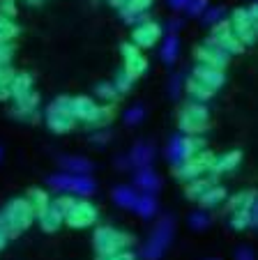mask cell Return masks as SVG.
Instances as JSON below:
<instances>
[{"mask_svg":"<svg viewBox=\"0 0 258 260\" xmlns=\"http://www.w3.org/2000/svg\"><path fill=\"white\" fill-rule=\"evenodd\" d=\"M7 242H10V231H7L5 221H3V216H0V251L7 246Z\"/></svg>","mask_w":258,"mask_h":260,"instance_id":"obj_45","label":"cell"},{"mask_svg":"<svg viewBox=\"0 0 258 260\" xmlns=\"http://www.w3.org/2000/svg\"><path fill=\"white\" fill-rule=\"evenodd\" d=\"M187 221H189V228H191V231H205V228L210 226V216H208V212H203V210L191 212Z\"/></svg>","mask_w":258,"mask_h":260,"instance_id":"obj_32","label":"cell"},{"mask_svg":"<svg viewBox=\"0 0 258 260\" xmlns=\"http://www.w3.org/2000/svg\"><path fill=\"white\" fill-rule=\"evenodd\" d=\"M0 14L7 16V19L16 16V5H14V0H0Z\"/></svg>","mask_w":258,"mask_h":260,"instance_id":"obj_42","label":"cell"},{"mask_svg":"<svg viewBox=\"0 0 258 260\" xmlns=\"http://www.w3.org/2000/svg\"><path fill=\"white\" fill-rule=\"evenodd\" d=\"M16 35H19V25L12 19L0 14V42H12Z\"/></svg>","mask_w":258,"mask_h":260,"instance_id":"obj_27","label":"cell"},{"mask_svg":"<svg viewBox=\"0 0 258 260\" xmlns=\"http://www.w3.org/2000/svg\"><path fill=\"white\" fill-rule=\"evenodd\" d=\"M125 62H127L125 72H129V74H132V76H134V79H136V76H141V74L148 69V60L143 58L141 53H138V55H134V58H127Z\"/></svg>","mask_w":258,"mask_h":260,"instance_id":"obj_29","label":"cell"},{"mask_svg":"<svg viewBox=\"0 0 258 260\" xmlns=\"http://www.w3.org/2000/svg\"><path fill=\"white\" fill-rule=\"evenodd\" d=\"M93 242H95V251L99 253V258H104V255H113V253H118V251H125L127 246L132 244V237L116 231V228L102 226L95 231Z\"/></svg>","mask_w":258,"mask_h":260,"instance_id":"obj_5","label":"cell"},{"mask_svg":"<svg viewBox=\"0 0 258 260\" xmlns=\"http://www.w3.org/2000/svg\"><path fill=\"white\" fill-rule=\"evenodd\" d=\"M180 28H182V19H170L168 21V35H178Z\"/></svg>","mask_w":258,"mask_h":260,"instance_id":"obj_48","label":"cell"},{"mask_svg":"<svg viewBox=\"0 0 258 260\" xmlns=\"http://www.w3.org/2000/svg\"><path fill=\"white\" fill-rule=\"evenodd\" d=\"M99 260H136V255L132 253V251H118V253H113V255H104V258H99Z\"/></svg>","mask_w":258,"mask_h":260,"instance_id":"obj_44","label":"cell"},{"mask_svg":"<svg viewBox=\"0 0 258 260\" xmlns=\"http://www.w3.org/2000/svg\"><path fill=\"white\" fill-rule=\"evenodd\" d=\"M240 161H242V152H240V150H233V152H226L224 157L217 159L210 171H212L214 175H219V173H228V171H233V168H238Z\"/></svg>","mask_w":258,"mask_h":260,"instance_id":"obj_21","label":"cell"},{"mask_svg":"<svg viewBox=\"0 0 258 260\" xmlns=\"http://www.w3.org/2000/svg\"><path fill=\"white\" fill-rule=\"evenodd\" d=\"M55 203V207H58L60 212H63V216H67L69 212L74 210V205H76V198H72V196H63V198H58V201H53Z\"/></svg>","mask_w":258,"mask_h":260,"instance_id":"obj_40","label":"cell"},{"mask_svg":"<svg viewBox=\"0 0 258 260\" xmlns=\"http://www.w3.org/2000/svg\"><path fill=\"white\" fill-rule=\"evenodd\" d=\"M196 58H198V62L210 64V67L221 69V72H224V67L228 64L231 55L226 53L224 49H219V46L214 44L212 40H208L203 46H198V49H196Z\"/></svg>","mask_w":258,"mask_h":260,"instance_id":"obj_9","label":"cell"},{"mask_svg":"<svg viewBox=\"0 0 258 260\" xmlns=\"http://www.w3.org/2000/svg\"><path fill=\"white\" fill-rule=\"evenodd\" d=\"M0 161H3V147H0Z\"/></svg>","mask_w":258,"mask_h":260,"instance_id":"obj_53","label":"cell"},{"mask_svg":"<svg viewBox=\"0 0 258 260\" xmlns=\"http://www.w3.org/2000/svg\"><path fill=\"white\" fill-rule=\"evenodd\" d=\"M210 124V111L203 104L189 102L180 113V129L187 132V136H196Z\"/></svg>","mask_w":258,"mask_h":260,"instance_id":"obj_7","label":"cell"},{"mask_svg":"<svg viewBox=\"0 0 258 260\" xmlns=\"http://www.w3.org/2000/svg\"><path fill=\"white\" fill-rule=\"evenodd\" d=\"M256 198H253V193L251 191H244V193H240V196H233L228 201V210L231 212H238V210H244V207L249 205V203H253Z\"/></svg>","mask_w":258,"mask_h":260,"instance_id":"obj_35","label":"cell"},{"mask_svg":"<svg viewBox=\"0 0 258 260\" xmlns=\"http://www.w3.org/2000/svg\"><path fill=\"white\" fill-rule=\"evenodd\" d=\"M134 76L129 72H125V69H122V72H118L116 74V81H113V88H116V92L120 94V92H127V90H132V85H134Z\"/></svg>","mask_w":258,"mask_h":260,"instance_id":"obj_30","label":"cell"},{"mask_svg":"<svg viewBox=\"0 0 258 260\" xmlns=\"http://www.w3.org/2000/svg\"><path fill=\"white\" fill-rule=\"evenodd\" d=\"M157 210H159V205H157V198L152 196V193L138 196L136 205H134V212H136L141 219H152V216L157 214Z\"/></svg>","mask_w":258,"mask_h":260,"instance_id":"obj_22","label":"cell"},{"mask_svg":"<svg viewBox=\"0 0 258 260\" xmlns=\"http://www.w3.org/2000/svg\"><path fill=\"white\" fill-rule=\"evenodd\" d=\"M173 235H176V219H173L170 214H166L164 219L155 226V231H152L148 244L143 246L141 255L146 260H159L161 255H164V251L170 246V242H173Z\"/></svg>","mask_w":258,"mask_h":260,"instance_id":"obj_2","label":"cell"},{"mask_svg":"<svg viewBox=\"0 0 258 260\" xmlns=\"http://www.w3.org/2000/svg\"><path fill=\"white\" fill-rule=\"evenodd\" d=\"M49 184L58 191H65L69 196H93L97 191L95 180H90L88 175H72V173H55L49 177Z\"/></svg>","mask_w":258,"mask_h":260,"instance_id":"obj_3","label":"cell"},{"mask_svg":"<svg viewBox=\"0 0 258 260\" xmlns=\"http://www.w3.org/2000/svg\"><path fill=\"white\" fill-rule=\"evenodd\" d=\"M134 184H136L143 193H152V196L161 189V180H159V175L152 171V166L138 168L136 175H134Z\"/></svg>","mask_w":258,"mask_h":260,"instance_id":"obj_15","label":"cell"},{"mask_svg":"<svg viewBox=\"0 0 258 260\" xmlns=\"http://www.w3.org/2000/svg\"><path fill=\"white\" fill-rule=\"evenodd\" d=\"M205 10H208V0H189V5L185 7L189 16H200Z\"/></svg>","mask_w":258,"mask_h":260,"instance_id":"obj_39","label":"cell"},{"mask_svg":"<svg viewBox=\"0 0 258 260\" xmlns=\"http://www.w3.org/2000/svg\"><path fill=\"white\" fill-rule=\"evenodd\" d=\"M143 118H146V108H143L141 104H136V106H132V108H127L125 111V124H129V127L141 124Z\"/></svg>","mask_w":258,"mask_h":260,"instance_id":"obj_31","label":"cell"},{"mask_svg":"<svg viewBox=\"0 0 258 260\" xmlns=\"http://www.w3.org/2000/svg\"><path fill=\"white\" fill-rule=\"evenodd\" d=\"M157 157V150L152 143H136V145L132 147V152H129V164L136 168H146V166H152V161H155Z\"/></svg>","mask_w":258,"mask_h":260,"instance_id":"obj_14","label":"cell"},{"mask_svg":"<svg viewBox=\"0 0 258 260\" xmlns=\"http://www.w3.org/2000/svg\"><path fill=\"white\" fill-rule=\"evenodd\" d=\"M191 79H196L200 85H205V88H210L214 92V90H219L221 85L226 83V74L221 72V69H214V67H210V64L198 62L194 67V76H191Z\"/></svg>","mask_w":258,"mask_h":260,"instance_id":"obj_12","label":"cell"},{"mask_svg":"<svg viewBox=\"0 0 258 260\" xmlns=\"http://www.w3.org/2000/svg\"><path fill=\"white\" fill-rule=\"evenodd\" d=\"M178 51H180V40H178V35H166L164 46H161V60H164L166 64H173L178 58Z\"/></svg>","mask_w":258,"mask_h":260,"instance_id":"obj_25","label":"cell"},{"mask_svg":"<svg viewBox=\"0 0 258 260\" xmlns=\"http://www.w3.org/2000/svg\"><path fill=\"white\" fill-rule=\"evenodd\" d=\"M111 132H97V134H93V138H90V141L95 143V145H104V143H108L111 141Z\"/></svg>","mask_w":258,"mask_h":260,"instance_id":"obj_46","label":"cell"},{"mask_svg":"<svg viewBox=\"0 0 258 260\" xmlns=\"http://www.w3.org/2000/svg\"><path fill=\"white\" fill-rule=\"evenodd\" d=\"M111 118H113V111H111V108H99L97 106L88 124H93V127H102V124H106Z\"/></svg>","mask_w":258,"mask_h":260,"instance_id":"obj_37","label":"cell"},{"mask_svg":"<svg viewBox=\"0 0 258 260\" xmlns=\"http://www.w3.org/2000/svg\"><path fill=\"white\" fill-rule=\"evenodd\" d=\"M97 216H99V212L95 205H90V203H85V201H76L74 210L65 216V221H67V226H72V228H85V226H90V223H95Z\"/></svg>","mask_w":258,"mask_h":260,"instance_id":"obj_10","label":"cell"},{"mask_svg":"<svg viewBox=\"0 0 258 260\" xmlns=\"http://www.w3.org/2000/svg\"><path fill=\"white\" fill-rule=\"evenodd\" d=\"M138 201V193L134 191V187H127V184H120V187L113 189V203L122 210H134Z\"/></svg>","mask_w":258,"mask_h":260,"instance_id":"obj_20","label":"cell"},{"mask_svg":"<svg viewBox=\"0 0 258 260\" xmlns=\"http://www.w3.org/2000/svg\"><path fill=\"white\" fill-rule=\"evenodd\" d=\"M95 102L90 97H74L72 99V118L74 120H81V122H90V118H93L95 113Z\"/></svg>","mask_w":258,"mask_h":260,"instance_id":"obj_18","label":"cell"},{"mask_svg":"<svg viewBox=\"0 0 258 260\" xmlns=\"http://www.w3.org/2000/svg\"><path fill=\"white\" fill-rule=\"evenodd\" d=\"M212 164H214L212 154L203 152V154H198V157H191L189 161L176 166V171H173V173H176V177H178V180H182V182H194V180H198L205 171H210V168H212Z\"/></svg>","mask_w":258,"mask_h":260,"instance_id":"obj_8","label":"cell"},{"mask_svg":"<svg viewBox=\"0 0 258 260\" xmlns=\"http://www.w3.org/2000/svg\"><path fill=\"white\" fill-rule=\"evenodd\" d=\"M95 94L102 99H108V102H116L120 94L116 92V88H113V83H108V81H102V83H97V88H95Z\"/></svg>","mask_w":258,"mask_h":260,"instance_id":"obj_36","label":"cell"},{"mask_svg":"<svg viewBox=\"0 0 258 260\" xmlns=\"http://www.w3.org/2000/svg\"><path fill=\"white\" fill-rule=\"evenodd\" d=\"M0 216H3L7 231H10V237H19L25 228H30V223L35 219V210L28 198H14L5 205Z\"/></svg>","mask_w":258,"mask_h":260,"instance_id":"obj_1","label":"cell"},{"mask_svg":"<svg viewBox=\"0 0 258 260\" xmlns=\"http://www.w3.org/2000/svg\"><path fill=\"white\" fill-rule=\"evenodd\" d=\"M12 55H14V46L10 42H0V67H7L12 62Z\"/></svg>","mask_w":258,"mask_h":260,"instance_id":"obj_38","label":"cell"},{"mask_svg":"<svg viewBox=\"0 0 258 260\" xmlns=\"http://www.w3.org/2000/svg\"><path fill=\"white\" fill-rule=\"evenodd\" d=\"M187 92H189L191 102H194V104H203V106H205V102H210V99H212V94H214L212 90L205 88V85H200L196 79L187 81Z\"/></svg>","mask_w":258,"mask_h":260,"instance_id":"obj_24","label":"cell"},{"mask_svg":"<svg viewBox=\"0 0 258 260\" xmlns=\"http://www.w3.org/2000/svg\"><path fill=\"white\" fill-rule=\"evenodd\" d=\"M152 7V0H129L125 7H120V16L125 23L143 25L148 23V10Z\"/></svg>","mask_w":258,"mask_h":260,"instance_id":"obj_11","label":"cell"},{"mask_svg":"<svg viewBox=\"0 0 258 260\" xmlns=\"http://www.w3.org/2000/svg\"><path fill=\"white\" fill-rule=\"evenodd\" d=\"M37 219H39V226L44 228L46 233H53V231H58V228L63 226L65 216H63V212L55 207V203H49L42 212H37Z\"/></svg>","mask_w":258,"mask_h":260,"instance_id":"obj_16","label":"cell"},{"mask_svg":"<svg viewBox=\"0 0 258 260\" xmlns=\"http://www.w3.org/2000/svg\"><path fill=\"white\" fill-rule=\"evenodd\" d=\"M134 46L136 49H150V46L157 44V40H161V25L155 23V21H148L143 25H136L132 35Z\"/></svg>","mask_w":258,"mask_h":260,"instance_id":"obj_13","label":"cell"},{"mask_svg":"<svg viewBox=\"0 0 258 260\" xmlns=\"http://www.w3.org/2000/svg\"><path fill=\"white\" fill-rule=\"evenodd\" d=\"M46 124L53 129L55 134H65L74 127L72 118V99L58 97L49 108H46Z\"/></svg>","mask_w":258,"mask_h":260,"instance_id":"obj_6","label":"cell"},{"mask_svg":"<svg viewBox=\"0 0 258 260\" xmlns=\"http://www.w3.org/2000/svg\"><path fill=\"white\" fill-rule=\"evenodd\" d=\"M168 92H170V97H180V92H182V74H176V76H170Z\"/></svg>","mask_w":258,"mask_h":260,"instance_id":"obj_41","label":"cell"},{"mask_svg":"<svg viewBox=\"0 0 258 260\" xmlns=\"http://www.w3.org/2000/svg\"><path fill=\"white\" fill-rule=\"evenodd\" d=\"M30 3H42V0H30Z\"/></svg>","mask_w":258,"mask_h":260,"instance_id":"obj_54","label":"cell"},{"mask_svg":"<svg viewBox=\"0 0 258 260\" xmlns=\"http://www.w3.org/2000/svg\"><path fill=\"white\" fill-rule=\"evenodd\" d=\"M212 187V180H203V177H198V180L189 182V187H187V198H191V201H198L200 196H203L208 189Z\"/></svg>","mask_w":258,"mask_h":260,"instance_id":"obj_28","label":"cell"},{"mask_svg":"<svg viewBox=\"0 0 258 260\" xmlns=\"http://www.w3.org/2000/svg\"><path fill=\"white\" fill-rule=\"evenodd\" d=\"M235 260H256V253L251 246H240L235 249Z\"/></svg>","mask_w":258,"mask_h":260,"instance_id":"obj_43","label":"cell"},{"mask_svg":"<svg viewBox=\"0 0 258 260\" xmlns=\"http://www.w3.org/2000/svg\"><path fill=\"white\" fill-rule=\"evenodd\" d=\"M33 92V76L25 72L21 74H14V79H12V85H10V97L14 102H21L25 94Z\"/></svg>","mask_w":258,"mask_h":260,"instance_id":"obj_17","label":"cell"},{"mask_svg":"<svg viewBox=\"0 0 258 260\" xmlns=\"http://www.w3.org/2000/svg\"><path fill=\"white\" fill-rule=\"evenodd\" d=\"M116 166H118V171H127V168L132 166V164H129V157H125V154H122V157H118L116 159Z\"/></svg>","mask_w":258,"mask_h":260,"instance_id":"obj_49","label":"cell"},{"mask_svg":"<svg viewBox=\"0 0 258 260\" xmlns=\"http://www.w3.org/2000/svg\"><path fill=\"white\" fill-rule=\"evenodd\" d=\"M108 3H111L113 7H118V10H120V7H125L127 3H129V0H108Z\"/></svg>","mask_w":258,"mask_h":260,"instance_id":"obj_52","label":"cell"},{"mask_svg":"<svg viewBox=\"0 0 258 260\" xmlns=\"http://www.w3.org/2000/svg\"><path fill=\"white\" fill-rule=\"evenodd\" d=\"M200 147H203V141L200 138H194V136H173L168 141V145H166L164 154L166 159H168L173 166H180V164L189 161L191 157H196V154L200 152Z\"/></svg>","mask_w":258,"mask_h":260,"instance_id":"obj_4","label":"cell"},{"mask_svg":"<svg viewBox=\"0 0 258 260\" xmlns=\"http://www.w3.org/2000/svg\"><path fill=\"white\" fill-rule=\"evenodd\" d=\"M14 69L7 64V67H0V102L10 99V85H12V79H14Z\"/></svg>","mask_w":258,"mask_h":260,"instance_id":"obj_26","label":"cell"},{"mask_svg":"<svg viewBox=\"0 0 258 260\" xmlns=\"http://www.w3.org/2000/svg\"><path fill=\"white\" fill-rule=\"evenodd\" d=\"M30 205H33V210H35V214H37V212H42L44 210L46 205H49V196H46V191H42V189H33V191H30Z\"/></svg>","mask_w":258,"mask_h":260,"instance_id":"obj_34","label":"cell"},{"mask_svg":"<svg viewBox=\"0 0 258 260\" xmlns=\"http://www.w3.org/2000/svg\"><path fill=\"white\" fill-rule=\"evenodd\" d=\"M166 3H168V5L173 7V10H178V12L185 10V7L189 5V0H166Z\"/></svg>","mask_w":258,"mask_h":260,"instance_id":"obj_50","label":"cell"},{"mask_svg":"<svg viewBox=\"0 0 258 260\" xmlns=\"http://www.w3.org/2000/svg\"><path fill=\"white\" fill-rule=\"evenodd\" d=\"M122 55H125V60L127 58H134V55H138V49L134 44H122Z\"/></svg>","mask_w":258,"mask_h":260,"instance_id":"obj_47","label":"cell"},{"mask_svg":"<svg viewBox=\"0 0 258 260\" xmlns=\"http://www.w3.org/2000/svg\"><path fill=\"white\" fill-rule=\"evenodd\" d=\"M200 16H203V23L205 25H217V23H221V21H224L226 10H224V7H208V10H205Z\"/></svg>","mask_w":258,"mask_h":260,"instance_id":"obj_33","label":"cell"},{"mask_svg":"<svg viewBox=\"0 0 258 260\" xmlns=\"http://www.w3.org/2000/svg\"><path fill=\"white\" fill-rule=\"evenodd\" d=\"M60 168H65V173L72 175H88L93 171V161H88L85 157H60Z\"/></svg>","mask_w":258,"mask_h":260,"instance_id":"obj_19","label":"cell"},{"mask_svg":"<svg viewBox=\"0 0 258 260\" xmlns=\"http://www.w3.org/2000/svg\"><path fill=\"white\" fill-rule=\"evenodd\" d=\"M247 12H249V16H251V21L256 23V19H258V7H256V3H253V5H249Z\"/></svg>","mask_w":258,"mask_h":260,"instance_id":"obj_51","label":"cell"},{"mask_svg":"<svg viewBox=\"0 0 258 260\" xmlns=\"http://www.w3.org/2000/svg\"><path fill=\"white\" fill-rule=\"evenodd\" d=\"M224 201H226V189L224 187H214L212 184V187L198 198V205L203 207V210H212V207H217Z\"/></svg>","mask_w":258,"mask_h":260,"instance_id":"obj_23","label":"cell"}]
</instances>
